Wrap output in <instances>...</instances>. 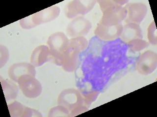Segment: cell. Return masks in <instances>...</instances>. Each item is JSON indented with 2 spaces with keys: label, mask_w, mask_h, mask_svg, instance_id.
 Listing matches in <instances>:
<instances>
[{
  "label": "cell",
  "mask_w": 157,
  "mask_h": 117,
  "mask_svg": "<svg viewBox=\"0 0 157 117\" xmlns=\"http://www.w3.org/2000/svg\"><path fill=\"white\" fill-rule=\"evenodd\" d=\"M128 1H99L103 17L99 24L105 26H116L126 17L127 11L123 5Z\"/></svg>",
  "instance_id": "obj_1"
},
{
  "label": "cell",
  "mask_w": 157,
  "mask_h": 117,
  "mask_svg": "<svg viewBox=\"0 0 157 117\" xmlns=\"http://www.w3.org/2000/svg\"><path fill=\"white\" fill-rule=\"evenodd\" d=\"M87 45V41L83 37L70 40L67 50L61 59L60 66L66 71H73L77 66L78 54L86 48Z\"/></svg>",
  "instance_id": "obj_2"
},
{
  "label": "cell",
  "mask_w": 157,
  "mask_h": 117,
  "mask_svg": "<svg viewBox=\"0 0 157 117\" xmlns=\"http://www.w3.org/2000/svg\"><path fill=\"white\" fill-rule=\"evenodd\" d=\"M58 105L63 106L75 116L87 110L84 105L85 101L80 92L75 89H65L60 93L58 100Z\"/></svg>",
  "instance_id": "obj_3"
},
{
  "label": "cell",
  "mask_w": 157,
  "mask_h": 117,
  "mask_svg": "<svg viewBox=\"0 0 157 117\" xmlns=\"http://www.w3.org/2000/svg\"><path fill=\"white\" fill-rule=\"evenodd\" d=\"M59 13V7L52 6L23 19L20 21V24L24 28H33L38 24L52 21L58 17Z\"/></svg>",
  "instance_id": "obj_4"
},
{
  "label": "cell",
  "mask_w": 157,
  "mask_h": 117,
  "mask_svg": "<svg viewBox=\"0 0 157 117\" xmlns=\"http://www.w3.org/2000/svg\"><path fill=\"white\" fill-rule=\"evenodd\" d=\"M69 41L65 34L60 32L54 33L48 38L47 44L50 54L56 65L60 66L61 59L68 46Z\"/></svg>",
  "instance_id": "obj_5"
},
{
  "label": "cell",
  "mask_w": 157,
  "mask_h": 117,
  "mask_svg": "<svg viewBox=\"0 0 157 117\" xmlns=\"http://www.w3.org/2000/svg\"><path fill=\"white\" fill-rule=\"evenodd\" d=\"M17 83L24 95L29 98H36L41 94V84L35 77L29 75L22 76Z\"/></svg>",
  "instance_id": "obj_6"
},
{
  "label": "cell",
  "mask_w": 157,
  "mask_h": 117,
  "mask_svg": "<svg viewBox=\"0 0 157 117\" xmlns=\"http://www.w3.org/2000/svg\"><path fill=\"white\" fill-rule=\"evenodd\" d=\"M157 66V55L156 53L148 51L142 53L136 63V69L139 73L148 75L153 72Z\"/></svg>",
  "instance_id": "obj_7"
},
{
  "label": "cell",
  "mask_w": 157,
  "mask_h": 117,
  "mask_svg": "<svg viewBox=\"0 0 157 117\" xmlns=\"http://www.w3.org/2000/svg\"><path fill=\"white\" fill-rule=\"evenodd\" d=\"M125 7L127 11L125 18L127 23L140 24L147 14V6L142 3H131L128 4Z\"/></svg>",
  "instance_id": "obj_8"
},
{
  "label": "cell",
  "mask_w": 157,
  "mask_h": 117,
  "mask_svg": "<svg viewBox=\"0 0 157 117\" xmlns=\"http://www.w3.org/2000/svg\"><path fill=\"white\" fill-rule=\"evenodd\" d=\"M91 28L90 21L82 17L73 20L68 24L66 31L68 35L71 37H79L86 36Z\"/></svg>",
  "instance_id": "obj_9"
},
{
  "label": "cell",
  "mask_w": 157,
  "mask_h": 117,
  "mask_svg": "<svg viewBox=\"0 0 157 117\" xmlns=\"http://www.w3.org/2000/svg\"><path fill=\"white\" fill-rule=\"evenodd\" d=\"M95 1H74L68 5L66 15L69 18H72L78 15H85L93 9Z\"/></svg>",
  "instance_id": "obj_10"
},
{
  "label": "cell",
  "mask_w": 157,
  "mask_h": 117,
  "mask_svg": "<svg viewBox=\"0 0 157 117\" xmlns=\"http://www.w3.org/2000/svg\"><path fill=\"white\" fill-rule=\"evenodd\" d=\"M35 66L27 62L15 63L10 67L8 71L9 77L14 82H18L19 78L23 75H29L36 76Z\"/></svg>",
  "instance_id": "obj_11"
},
{
  "label": "cell",
  "mask_w": 157,
  "mask_h": 117,
  "mask_svg": "<svg viewBox=\"0 0 157 117\" xmlns=\"http://www.w3.org/2000/svg\"><path fill=\"white\" fill-rule=\"evenodd\" d=\"M122 30L123 26L121 23L113 26L99 24L96 29L95 34L104 40H113L120 36Z\"/></svg>",
  "instance_id": "obj_12"
},
{
  "label": "cell",
  "mask_w": 157,
  "mask_h": 117,
  "mask_svg": "<svg viewBox=\"0 0 157 117\" xmlns=\"http://www.w3.org/2000/svg\"><path fill=\"white\" fill-rule=\"evenodd\" d=\"M120 37L122 40L126 43L136 39H142V30L139 24L128 23L123 27L122 32Z\"/></svg>",
  "instance_id": "obj_13"
},
{
  "label": "cell",
  "mask_w": 157,
  "mask_h": 117,
  "mask_svg": "<svg viewBox=\"0 0 157 117\" xmlns=\"http://www.w3.org/2000/svg\"><path fill=\"white\" fill-rule=\"evenodd\" d=\"M50 55V51L48 46L45 45L37 46L32 53L31 63L36 67L40 66L48 61Z\"/></svg>",
  "instance_id": "obj_14"
},
{
  "label": "cell",
  "mask_w": 157,
  "mask_h": 117,
  "mask_svg": "<svg viewBox=\"0 0 157 117\" xmlns=\"http://www.w3.org/2000/svg\"><path fill=\"white\" fill-rule=\"evenodd\" d=\"M8 108L11 117H31L34 116L33 114H36L37 117H42L41 115L38 111L25 107L17 101H14L11 105H9Z\"/></svg>",
  "instance_id": "obj_15"
},
{
  "label": "cell",
  "mask_w": 157,
  "mask_h": 117,
  "mask_svg": "<svg viewBox=\"0 0 157 117\" xmlns=\"http://www.w3.org/2000/svg\"><path fill=\"white\" fill-rule=\"evenodd\" d=\"M1 84L6 101L16 98L18 93L17 85L9 80H2Z\"/></svg>",
  "instance_id": "obj_16"
},
{
  "label": "cell",
  "mask_w": 157,
  "mask_h": 117,
  "mask_svg": "<svg viewBox=\"0 0 157 117\" xmlns=\"http://www.w3.org/2000/svg\"><path fill=\"white\" fill-rule=\"evenodd\" d=\"M128 44H129V48L131 50L134 52H138L143 50L149 45V44L148 42L143 40L142 39L134 40L129 41Z\"/></svg>",
  "instance_id": "obj_17"
},
{
  "label": "cell",
  "mask_w": 157,
  "mask_h": 117,
  "mask_svg": "<svg viewBox=\"0 0 157 117\" xmlns=\"http://www.w3.org/2000/svg\"><path fill=\"white\" fill-rule=\"evenodd\" d=\"M70 112L66 108L61 105L51 109L48 117H70Z\"/></svg>",
  "instance_id": "obj_18"
},
{
  "label": "cell",
  "mask_w": 157,
  "mask_h": 117,
  "mask_svg": "<svg viewBox=\"0 0 157 117\" xmlns=\"http://www.w3.org/2000/svg\"><path fill=\"white\" fill-rule=\"evenodd\" d=\"M147 37L150 43L153 45H156L157 43V29L154 21H153L149 26Z\"/></svg>",
  "instance_id": "obj_19"
},
{
  "label": "cell",
  "mask_w": 157,
  "mask_h": 117,
  "mask_svg": "<svg viewBox=\"0 0 157 117\" xmlns=\"http://www.w3.org/2000/svg\"><path fill=\"white\" fill-rule=\"evenodd\" d=\"M4 50L1 47V67L6 63L7 60H9V51L5 46H3Z\"/></svg>",
  "instance_id": "obj_20"
}]
</instances>
